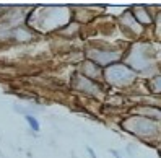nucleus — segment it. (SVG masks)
I'll return each mask as SVG.
<instances>
[{
  "instance_id": "f257e3e1",
  "label": "nucleus",
  "mask_w": 161,
  "mask_h": 158,
  "mask_svg": "<svg viewBox=\"0 0 161 158\" xmlns=\"http://www.w3.org/2000/svg\"><path fill=\"white\" fill-rule=\"evenodd\" d=\"M26 121L29 122L31 127H33V130H39V124H38V121H36L33 116H26Z\"/></svg>"
},
{
  "instance_id": "f03ea898",
  "label": "nucleus",
  "mask_w": 161,
  "mask_h": 158,
  "mask_svg": "<svg viewBox=\"0 0 161 158\" xmlns=\"http://www.w3.org/2000/svg\"><path fill=\"white\" fill-rule=\"evenodd\" d=\"M86 150H88V153H90V155H91V158H96V155H95V152H93V150L90 148V147H88V148H86Z\"/></svg>"
}]
</instances>
